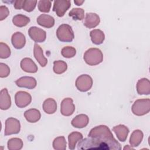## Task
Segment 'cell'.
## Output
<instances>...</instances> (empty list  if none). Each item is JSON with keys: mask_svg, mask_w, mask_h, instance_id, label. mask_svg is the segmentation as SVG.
I'll return each mask as SVG.
<instances>
[{"mask_svg": "<svg viewBox=\"0 0 150 150\" xmlns=\"http://www.w3.org/2000/svg\"><path fill=\"white\" fill-rule=\"evenodd\" d=\"M77 149L120 150L121 146L114 138L109 128L106 125H101L92 128L88 138L79 141Z\"/></svg>", "mask_w": 150, "mask_h": 150, "instance_id": "obj_1", "label": "cell"}, {"mask_svg": "<svg viewBox=\"0 0 150 150\" xmlns=\"http://www.w3.org/2000/svg\"><path fill=\"white\" fill-rule=\"evenodd\" d=\"M83 58L87 64L95 66L103 62V54L99 49L90 48L84 53Z\"/></svg>", "mask_w": 150, "mask_h": 150, "instance_id": "obj_2", "label": "cell"}, {"mask_svg": "<svg viewBox=\"0 0 150 150\" xmlns=\"http://www.w3.org/2000/svg\"><path fill=\"white\" fill-rule=\"evenodd\" d=\"M56 36L60 41L63 42H70L74 38L71 27L67 24H62L58 27Z\"/></svg>", "mask_w": 150, "mask_h": 150, "instance_id": "obj_3", "label": "cell"}, {"mask_svg": "<svg viewBox=\"0 0 150 150\" xmlns=\"http://www.w3.org/2000/svg\"><path fill=\"white\" fill-rule=\"evenodd\" d=\"M131 110L133 114L138 116L148 114L150 110V100L146 98L136 100L133 104Z\"/></svg>", "mask_w": 150, "mask_h": 150, "instance_id": "obj_4", "label": "cell"}, {"mask_svg": "<svg viewBox=\"0 0 150 150\" xmlns=\"http://www.w3.org/2000/svg\"><path fill=\"white\" fill-rule=\"evenodd\" d=\"M75 84L79 91L86 92L91 88L93 86V79L88 74H82L77 77Z\"/></svg>", "mask_w": 150, "mask_h": 150, "instance_id": "obj_5", "label": "cell"}, {"mask_svg": "<svg viewBox=\"0 0 150 150\" xmlns=\"http://www.w3.org/2000/svg\"><path fill=\"white\" fill-rule=\"evenodd\" d=\"M21 129V124L19 120L16 118L10 117L6 119L5 121V135L16 134L19 132Z\"/></svg>", "mask_w": 150, "mask_h": 150, "instance_id": "obj_6", "label": "cell"}, {"mask_svg": "<svg viewBox=\"0 0 150 150\" xmlns=\"http://www.w3.org/2000/svg\"><path fill=\"white\" fill-rule=\"evenodd\" d=\"M15 104L19 108H24L28 105L31 101L32 97L30 94L26 91H18L15 96Z\"/></svg>", "mask_w": 150, "mask_h": 150, "instance_id": "obj_7", "label": "cell"}, {"mask_svg": "<svg viewBox=\"0 0 150 150\" xmlns=\"http://www.w3.org/2000/svg\"><path fill=\"white\" fill-rule=\"evenodd\" d=\"M71 6L70 1L56 0L54 1L53 11L59 17H62Z\"/></svg>", "mask_w": 150, "mask_h": 150, "instance_id": "obj_8", "label": "cell"}, {"mask_svg": "<svg viewBox=\"0 0 150 150\" xmlns=\"http://www.w3.org/2000/svg\"><path fill=\"white\" fill-rule=\"evenodd\" d=\"M30 38L35 42H43L46 38V32L36 26H32L28 30Z\"/></svg>", "mask_w": 150, "mask_h": 150, "instance_id": "obj_9", "label": "cell"}, {"mask_svg": "<svg viewBox=\"0 0 150 150\" xmlns=\"http://www.w3.org/2000/svg\"><path fill=\"white\" fill-rule=\"evenodd\" d=\"M75 110V105L71 98H66L61 103L60 112L64 116H70L72 115Z\"/></svg>", "mask_w": 150, "mask_h": 150, "instance_id": "obj_10", "label": "cell"}, {"mask_svg": "<svg viewBox=\"0 0 150 150\" xmlns=\"http://www.w3.org/2000/svg\"><path fill=\"white\" fill-rule=\"evenodd\" d=\"M17 86L19 87H23L29 89L34 88L37 84L36 79L33 77L23 76L22 77L15 81Z\"/></svg>", "mask_w": 150, "mask_h": 150, "instance_id": "obj_11", "label": "cell"}, {"mask_svg": "<svg viewBox=\"0 0 150 150\" xmlns=\"http://www.w3.org/2000/svg\"><path fill=\"white\" fill-rule=\"evenodd\" d=\"M100 19L96 13H87L86 14L84 25L87 28H94L100 23Z\"/></svg>", "mask_w": 150, "mask_h": 150, "instance_id": "obj_12", "label": "cell"}, {"mask_svg": "<svg viewBox=\"0 0 150 150\" xmlns=\"http://www.w3.org/2000/svg\"><path fill=\"white\" fill-rule=\"evenodd\" d=\"M137 90L140 95H148L150 94V82L148 79H139L137 84Z\"/></svg>", "mask_w": 150, "mask_h": 150, "instance_id": "obj_13", "label": "cell"}, {"mask_svg": "<svg viewBox=\"0 0 150 150\" xmlns=\"http://www.w3.org/2000/svg\"><path fill=\"white\" fill-rule=\"evenodd\" d=\"M11 42L15 48L21 49L24 47L26 43L25 36L20 32H15L12 36Z\"/></svg>", "mask_w": 150, "mask_h": 150, "instance_id": "obj_14", "label": "cell"}, {"mask_svg": "<svg viewBox=\"0 0 150 150\" xmlns=\"http://www.w3.org/2000/svg\"><path fill=\"white\" fill-rule=\"evenodd\" d=\"M21 69L27 73H36L38 71V67L35 63L30 59L25 57L21 62Z\"/></svg>", "mask_w": 150, "mask_h": 150, "instance_id": "obj_15", "label": "cell"}, {"mask_svg": "<svg viewBox=\"0 0 150 150\" xmlns=\"http://www.w3.org/2000/svg\"><path fill=\"white\" fill-rule=\"evenodd\" d=\"M11 105V97L8 90L5 88L1 91L0 93V108L1 110H8Z\"/></svg>", "mask_w": 150, "mask_h": 150, "instance_id": "obj_16", "label": "cell"}, {"mask_svg": "<svg viewBox=\"0 0 150 150\" xmlns=\"http://www.w3.org/2000/svg\"><path fill=\"white\" fill-rule=\"evenodd\" d=\"M36 21L39 25L46 28H50L54 25V18L47 14H41L38 17Z\"/></svg>", "mask_w": 150, "mask_h": 150, "instance_id": "obj_17", "label": "cell"}, {"mask_svg": "<svg viewBox=\"0 0 150 150\" xmlns=\"http://www.w3.org/2000/svg\"><path fill=\"white\" fill-rule=\"evenodd\" d=\"M89 122V118L86 114H79L76 116L71 120V125L77 128H82L86 127Z\"/></svg>", "mask_w": 150, "mask_h": 150, "instance_id": "obj_18", "label": "cell"}, {"mask_svg": "<svg viewBox=\"0 0 150 150\" xmlns=\"http://www.w3.org/2000/svg\"><path fill=\"white\" fill-rule=\"evenodd\" d=\"M112 131L115 132L117 137L120 141L124 142L127 139L129 133V129L124 125L120 124L116 125L112 128Z\"/></svg>", "mask_w": 150, "mask_h": 150, "instance_id": "obj_19", "label": "cell"}, {"mask_svg": "<svg viewBox=\"0 0 150 150\" xmlns=\"http://www.w3.org/2000/svg\"><path fill=\"white\" fill-rule=\"evenodd\" d=\"M33 54L36 60L42 67H45L47 64V60L43 55V50L41 47L36 43L34 45Z\"/></svg>", "mask_w": 150, "mask_h": 150, "instance_id": "obj_20", "label": "cell"}, {"mask_svg": "<svg viewBox=\"0 0 150 150\" xmlns=\"http://www.w3.org/2000/svg\"><path fill=\"white\" fill-rule=\"evenodd\" d=\"M24 116L28 122H36L40 120L41 114L38 110L35 108H31L26 110L24 112Z\"/></svg>", "mask_w": 150, "mask_h": 150, "instance_id": "obj_21", "label": "cell"}, {"mask_svg": "<svg viewBox=\"0 0 150 150\" xmlns=\"http://www.w3.org/2000/svg\"><path fill=\"white\" fill-rule=\"evenodd\" d=\"M91 40L92 42L96 45H100L103 43L105 39L104 32L100 29H94L90 33Z\"/></svg>", "mask_w": 150, "mask_h": 150, "instance_id": "obj_22", "label": "cell"}, {"mask_svg": "<svg viewBox=\"0 0 150 150\" xmlns=\"http://www.w3.org/2000/svg\"><path fill=\"white\" fill-rule=\"evenodd\" d=\"M43 109L47 114H52L54 113L57 110L56 101L52 98H47L43 103Z\"/></svg>", "mask_w": 150, "mask_h": 150, "instance_id": "obj_23", "label": "cell"}, {"mask_svg": "<svg viewBox=\"0 0 150 150\" xmlns=\"http://www.w3.org/2000/svg\"><path fill=\"white\" fill-rule=\"evenodd\" d=\"M143 132L139 129H136L132 132L129 138V144L131 146H138L142 141Z\"/></svg>", "mask_w": 150, "mask_h": 150, "instance_id": "obj_24", "label": "cell"}, {"mask_svg": "<svg viewBox=\"0 0 150 150\" xmlns=\"http://www.w3.org/2000/svg\"><path fill=\"white\" fill-rule=\"evenodd\" d=\"M83 139V135L79 132H73L70 133L68 136L69 148L73 150L75 148L77 142Z\"/></svg>", "mask_w": 150, "mask_h": 150, "instance_id": "obj_25", "label": "cell"}, {"mask_svg": "<svg viewBox=\"0 0 150 150\" xmlns=\"http://www.w3.org/2000/svg\"><path fill=\"white\" fill-rule=\"evenodd\" d=\"M30 22V19L29 17L22 14H18L13 17L12 22L13 23L18 27H23L28 25Z\"/></svg>", "mask_w": 150, "mask_h": 150, "instance_id": "obj_26", "label": "cell"}, {"mask_svg": "<svg viewBox=\"0 0 150 150\" xmlns=\"http://www.w3.org/2000/svg\"><path fill=\"white\" fill-rule=\"evenodd\" d=\"M8 148L9 150H19L23 147V141L18 138H12L8 141Z\"/></svg>", "mask_w": 150, "mask_h": 150, "instance_id": "obj_27", "label": "cell"}, {"mask_svg": "<svg viewBox=\"0 0 150 150\" xmlns=\"http://www.w3.org/2000/svg\"><path fill=\"white\" fill-rule=\"evenodd\" d=\"M67 69V63L62 60H56L53 62V71L57 74H60L63 73L66 71Z\"/></svg>", "mask_w": 150, "mask_h": 150, "instance_id": "obj_28", "label": "cell"}, {"mask_svg": "<svg viewBox=\"0 0 150 150\" xmlns=\"http://www.w3.org/2000/svg\"><path fill=\"white\" fill-rule=\"evenodd\" d=\"M69 15L72 17L73 20L81 21L84 18V11L82 8H73L69 13Z\"/></svg>", "mask_w": 150, "mask_h": 150, "instance_id": "obj_29", "label": "cell"}, {"mask_svg": "<svg viewBox=\"0 0 150 150\" xmlns=\"http://www.w3.org/2000/svg\"><path fill=\"white\" fill-rule=\"evenodd\" d=\"M53 147L56 150H65L66 149V141L63 136L56 138L53 142Z\"/></svg>", "mask_w": 150, "mask_h": 150, "instance_id": "obj_30", "label": "cell"}, {"mask_svg": "<svg viewBox=\"0 0 150 150\" xmlns=\"http://www.w3.org/2000/svg\"><path fill=\"white\" fill-rule=\"evenodd\" d=\"M62 55L66 58H71L76 54V50L72 46H65L61 50Z\"/></svg>", "mask_w": 150, "mask_h": 150, "instance_id": "obj_31", "label": "cell"}, {"mask_svg": "<svg viewBox=\"0 0 150 150\" xmlns=\"http://www.w3.org/2000/svg\"><path fill=\"white\" fill-rule=\"evenodd\" d=\"M52 5L51 1L40 0L38 2V9L42 12H49L50 9Z\"/></svg>", "mask_w": 150, "mask_h": 150, "instance_id": "obj_32", "label": "cell"}, {"mask_svg": "<svg viewBox=\"0 0 150 150\" xmlns=\"http://www.w3.org/2000/svg\"><path fill=\"white\" fill-rule=\"evenodd\" d=\"M11 55V49L5 43H0V57L1 59L8 58Z\"/></svg>", "mask_w": 150, "mask_h": 150, "instance_id": "obj_33", "label": "cell"}, {"mask_svg": "<svg viewBox=\"0 0 150 150\" xmlns=\"http://www.w3.org/2000/svg\"><path fill=\"white\" fill-rule=\"evenodd\" d=\"M37 1H30V0H25L23 9L28 12H32L34 10L36 7Z\"/></svg>", "mask_w": 150, "mask_h": 150, "instance_id": "obj_34", "label": "cell"}, {"mask_svg": "<svg viewBox=\"0 0 150 150\" xmlns=\"http://www.w3.org/2000/svg\"><path fill=\"white\" fill-rule=\"evenodd\" d=\"M10 73V69L8 65L5 63H0V77L1 78L6 77Z\"/></svg>", "mask_w": 150, "mask_h": 150, "instance_id": "obj_35", "label": "cell"}, {"mask_svg": "<svg viewBox=\"0 0 150 150\" xmlns=\"http://www.w3.org/2000/svg\"><path fill=\"white\" fill-rule=\"evenodd\" d=\"M9 14V11L8 8L4 5H1L0 6V20L2 21L5 19Z\"/></svg>", "mask_w": 150, "mask_h": 150, "instance_id": "obj_36", "label": "cell"}, {"mask_svg": "<svg viewBox=\"0 0 150 150\" xmlns=\"http://www.w3.org/2000/svg\"><path fill=\"white\" fill-rule=\"evenodd\" d=\"M25 0H17L15 1L13 3V6L16 9H23Z\"/></svg>", "mask_w": 150, "mask_h": 150, "instance_id": "obj_37", "label": "cell"}, {"mask_svg": "<svg viewBox=\"0 0 150 150\" xmlns=\"http://www.w3.org/2000/svg\"><path fill=\"white\" fill-rule=\"evenodd\" d=\"M84 2V1H77V0H76L74 1V4H76L78 6H80V5H81Z\"/></svg>", "mask_w": 150, "mask_h": 150, "instance_id": "obj_38", "label": "cell"}, {"mask_svg": "<svg viewBox=\"0 0 150 150\" xmlns=\"http://www.w3.org/2000/svg\"><path fill=\"white\" fill-rule=\"evenodd\" d=\"M133 149L134 148H132L131 146V147H129V146H128V145H127V146H125L124 148V149Z\"/></svg>", "mask_w": 150, "mask_h": 150, "instance_id": "obj_39", "label": "cell"}]
</instances>
